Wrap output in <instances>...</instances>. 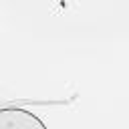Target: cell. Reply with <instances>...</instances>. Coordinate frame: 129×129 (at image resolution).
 <instances>
[{
	"mask_svg": "<svg viewBox=\"0 0 129 129\" xmlns=\"http://www.w3.org/2000/svg\"><path fill=\"white\" fill-rule=\"evenodd\" d=\"M0 129H46V125L26 109L8 107L0 109Z\"/></svg>",
	"mask_w": 129,
	"mask_h": 129,
	"instance_id": "cell-1",
	"label": "cell"
}]
</instances>
